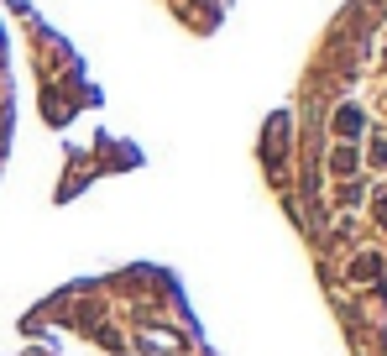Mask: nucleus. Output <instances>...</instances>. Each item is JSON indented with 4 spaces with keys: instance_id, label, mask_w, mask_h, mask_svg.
<instances>
[{
    "instance_id": "f257e3e1",
    "label": "nucleus",
    "mask_w": 387,
    "mask_h": 356,
    "mask_svg": "<svg viewBox=\"0 0 387 356\" xmlns=\"http://www.w3.org/2000/svg\"><path fill=\"white\" fill-rule=\"evenodd\" d=\"M361 126H367V121H361L356 105H340V110H335V137L351 142V137H361Z\"/></svg>"
},
{
    "instance_id": "f03ea898",
    "label": "nucleus",
    "mask_w": 387,
    "mask_h": 356,
    "mask_svg": "<svg viewBox=\"0 0 387 356\" xmlns=\"http://www.w3.org/2000/svg\"><path fill=\"white\" fill-rule=\"evenodd\" d=\"M361 168V158H356V147H346V142H340V147L335 152H330V173H335V178H351V173H356Z\"/></svg>"
},
{
    "instance_id": "7ed1b4c3",
    "label": "nucleus",
    "mask_w": 387,
    "mask_h": 356,
    "mask_svg": "<svg viewBox=\"0 0 387 356\" xmlns=\"http://www.w3.org/2000/svg\"><path fill=\"white\" fill-rule=\"evenodd\" d=\"M377 273H382V257H377V252H367V257L351 262V278H356V283H372Z\"/></svg>"
},
{
    "instance_id": "20e7f679",
    "label": "nucleus",
    "mask_w": 387,
    "mask_h": 356,
    "mask_svg": "<svg viewBox=\"0 0 387 356\" xmlns=\"http://www.w3.org/2000/svg\"><path fill=\"white\" fill-rule=\"evenodd\" d=\"M377 220H382V226H387V194L377 199Z\"/></svg>"
}]
</instances>
